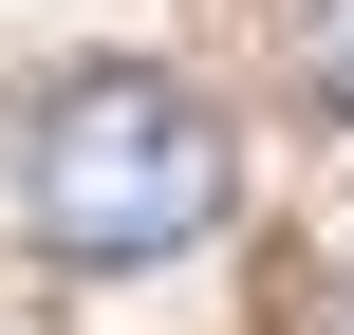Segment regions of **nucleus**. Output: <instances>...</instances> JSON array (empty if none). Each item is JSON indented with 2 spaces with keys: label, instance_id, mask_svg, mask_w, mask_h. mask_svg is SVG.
Here are the masks:
<instances>
[{
  "label": "nucleus",
  "instance_id": "1",
  "mask_svg": "<svg viewBox=\"0 0 354 335\" xmlns=\"http://www.w3.org/2000/svg\"><path fill=\"white\" fill-rule=\"evenodd\" d=\"M19 205H37L56 261H187V242L243 205V168H224V112H205V93H168V75H75V93H37V131H19Z\"/></svg>",
  "mask_w": 354,
  "mask_h": 335
},
{
  "label": "nucleus",
  "instance_id": "2",
  "mask_svg": "<svg viewBox=\"0 0 354 335\" xmlns=\"http://www.w3.org/2000/svg\"><path fill=\"white\" fill-rule=\"evenodd\" d=\"M299 75H317V112H354V0H299Z\"/></svg>",
  "mask_w": 354,
  "mask_h": 335
}]
</instances>
